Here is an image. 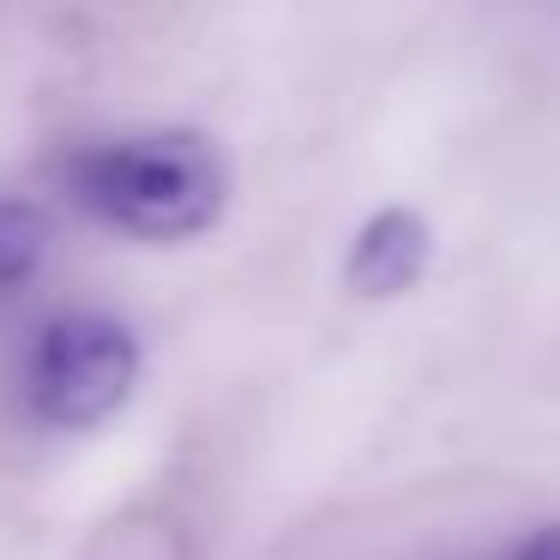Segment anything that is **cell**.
I'll return each instance as SVG.
<instances>
[{
    "instance_id": "6da1fadb",
    "label": "cell",
    "mask_w": 560,
    "mask_h": 560,
    "mask_svg": "<svg viewBox=\"0 0 560 560\" xmlns=\"http://www.w3.org/2000/svg\"><path fill=\"white\" fill-rule=\"evenodd\" d=\"M79 206L97 211L103 223L145 242H187L211 230L230 199V170L218 145L187 127H151V133H121L91 145L73 163Z\"/></svg>"
},
{
    "instance_id": "7a4b0ae2",
    "label": "cell",
    "mask_w": 560,
    "mask_h": 560,
    "mask_svg": "<svg viewBox=\"0 0 560 560\" xmlns=\"http://www.w3.org/2000/svg\"><path fill=\"white\" fill-rule=\"evenodd\" d=\"M139 380V338L109 314H61L25 355V404L49 428H97Z\"/></svg>"
},
{
    "instance_id": "3957f363",
    "label": "cell",
    "mask_w": 560,
    "mask_h": 560,
    "mask_svg": "<svg viewBox=\"0 0 560 560\" xmlns=\"http://www.w3.org/2000/svg\"><path fill=\"white\" fill-rule=\"evenodd\" d=\"M428 254H434V230H428L422 211L410 206H386L355 230V247L343 259V278H350L355 295H404L416 278L428 271Z\"/></svg>"
},
{
    "instance_id": "277c9868",
    "label": "cell",
    "mask_w": 560,
    "mask_h": 560,
    "mask_svg": "<svg viewBox=\"0 0 560 560\" xmlns=\"http://www.w3.org/2000/svg\"><path fill=\"white\" fill-rule=\"evenodd\" d=\"M49 254V218L25 199H0V290L25 283Z\"/></svg>"
},
{
    "instance_id": "5b68a950",
    "label": "cell",
    "mask_w": 560,
    "mask_h": 560,
    "mask_svg": "<svg viewBox=\"0 0 560 560\" xmlns=\"http://www.w3.org/2000/svg\"><path fill=\"white\" fill-rule=\"evenodd\" d=\"M506 560H560V524H548V530H536V536H524L518 548H512Z\"/></svg>"
}]
</instances>
